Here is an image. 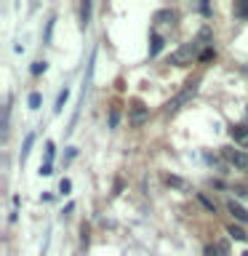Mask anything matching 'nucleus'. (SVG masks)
Returning <instances> with one entry per match:
<instances>
[{
    "instance_id": "nucleus-1",
    "label": "nucleus",
    "mask_w": 248,
    "mask_h": 256,
    "mask_svg": "<svg viewBox=\"0 0 248 256\" xmlns=\"http://www.w3.org/2000/svg\"><path fill=\"white\" fill-rule=\"evenodd\" d=\"M224 160L232 166V168H238V171H248V155L246 152H240V150H232V147H224Z\"/></svg>"
},
{
    "instance_id": "nucleus-2",
    "label": "nucleus",
    "mask_w": 248,
    "mask_h": 256,
    "mask_svg": "<svg viewBox=\"0 0 248 256\" xmlns=\"http://www.w3.org/2000/svg\"><path fill=\"white\" fill-rule=\"evenodd\" d=\"M192 56H195V46H184L176 54H171V64L176 67H184V64H192Z\"/></svg>"
},
{
    "instance_id": "nucleus-3",
    "label": "nucleus",
    "mask_w": 248,
    "mask_h": 256,
    "mask_svg": "<svg viewBox=\"0 0 248 256\" xmlns=\"http://www.w3.org/2000/svg\"><path fill=\"white\" fill-rule=\"evenodd\" d=\"M230 134H232V139H235L240 147L248 150V126H232Z\"/></svg>"
},
{
    "instance_id": "nucleus-4",
    "label": "nucleus",
    "mask_w": 248,
    "mask_h": 256,
    "mask_svg": "<svg viewBox=\"0 0 248 256\" xmlns=\"http://www.w3.org/2000/svg\"><path fill=\"white\" fill-rule=\"evenodd\" d=\"M227 211L235 216L238 222H248V211H246V208L240 206V203H235V200H227Z\"/></svg>"
},
{
    "instance_id": "nucleus-5",
    "label": "nucleus",
    "mask_w": 248,
    "mask_h": 256,
    "mask_svg": "<svg viewBox=\"0 0 248 256\" xmlns=\"http://www.w3.org/2000/svg\"><path fill=\"white\" fill-rule=\"evenodd\" d=\"M166 184H168V187H179V190H190V184L184 182V179H179V176H166Z\"/></svg>"
},
{
    "instance_id": "nucleus-6",
    "label": "nucleus",
    "mask_w": 248,
    "mask_h": 256,
    "mask_svg": "<svg viewBox=\"0 0 248 256\" xmlns=\"http://www.w3.org/2000/svg\"><path fill=\"white\" fill-rule=\"evenodd\" d=\"M160 51H163V38L155 35V38H152V46H150V56H158Z\"/></svg>"
},
{
    "instance_id": "nucleus-7",
    "label": "nucleus",
    "mask_w": 248,
    "mask_h": 256,
    "mask_svg": "<svg viewBox=\"0 0 248 256\" xmlns=\"http://www.w3.org/2000/svg\"><path fill=\"white\" fill-rule=\"evenodd\" d=\"M227 232H230V235L235 238V240H248V235H246V230H243V227H235V224H230V230H227Z\"/></svg>"
},
{
    "instance_id": "nucleus-8",
    "label": "nucleus",
    "mask_w": 248,
    "mask_h": 256,
    "mask_svg": "<svg viewBox=\"0 0 248 256\" xmlns=\"http://www.w3.org/2000/svg\"><path fill=\"white\" fill-rule=\"evenodd\" d=\"M155 19H158V22H166V24H174L176 16H174V11H160V14L155 16Z\"/></svg>"
},
{
    "instance_id": "nucleus-9",
    "label": "nucleus",
    "mask_w": 248,
    "mask_h": 256,
    "mask_svg": "<svg viewBox=\"0 0 248 256\" xmlns=\"http://www.w3.org/2000/svg\"><path fill=\"white\" fill-rule=\"evenodd\" d=\"M67 96H70V91H67V88H64V91L59 94V99H56V107H54V112H62L64 102H67Z\"/></svg>"
},
{
    "instance_id": "nucleus-10",
    "label": "nucleus",
    "mask_w": 248,
    "mask_h": 256,
    "mask_svg": "<svg viewBox=\"0 0 248 256\" xmlns=\"http://www.w3.org/2000/svg\"><path fill=\"white\" fill-rule=\"evenodd\" d=\"M43 70H46V62H35V64H32V75H40Z\"/></svg>"
},
{
    "instance_id": "nucleus-11",
    "label": "nucleus",
    "mask_w": 248,
    "mask_h": 256,
    "mask_svg": "<svg viewBox=\"0 0 248 256\" xmlns=\"http://www.w3.org/2000/svg\"><path fill=\"white\" fill-rule=\"evenodd\" d=\"M206 256H222V248H216V246H208V248H206Z\"/></svg>"
},
{
    "instance_id": "nucleus-12",
    "label": "nucleus",
    "mask_w": 248,
    "mask_h": 256,
    "mask_svg": "<svg viewBox=\"0 0 248 256\" xmlns=\"http://www.w3.org/2000/svg\"><path fill=\"white\" fill-rule=\"evenodd\" d=\"M70 190H72V184H70V179H62V184H59V192H64V195H67Z\"/></svg>"
},
{
    "instance_id": "nucleus-13",
    "label": "nucleus",
    "mask_w": 248,
    "mask_h": 256,
    "mask_svg": "<svg viewBox=\"0 0 248 256\" xmlns=\"http://www.w3.org/2000/svg\"><path fill=\"white\" fill-rule=\"evenodd\" d=\"M200 203H203V206L208 208V211H216V206H214V203H211V200H208L206 195H200Z\"/></svg>"
},
{
    "instance_id": "nucleus-14",
    "label": "nucleus",
    "mask_w": 248,
    "mask_h": 256,
    "mask_svg": "<svg viewBox=\"0 0 248 256\" xmlns=\"http://www.w3.org/2000/svg\"><path fill=\"white\" fill-rule=\"evenodd\" d=\"M134 107H136V110H134V120H142V118H144V110H142V104H134Z\"/></svg>"
},
{
    "instance_id": "nucleus-15",
    "label": "nucleus",
    "mask_w": 248,
    "mask_h": 256,
    "mask_svg": "<svg viewBox=\"0 0 248 256\" xmlns=\"http://www.w3.org/2000/svg\"><path fill=\"white\" fill-rule=\"evenodd\" d=\"M38 104H40V96H38V94H32V96H30V107H32V110H38Z\"/></svg>"
},
{
    "instance_id": "nucleus-16",
    "label": "nucleus",
    "mask_w": 248,
    "mask_h": 256,
    "mask_svg": "<svg viewBox=\"0 0 248 256\" xmlns=\"http://www.w3.org/2000/svg\"><path fill=\"white\" fill-rule=\"evenodd\" d=\"M238 14H240V16H248V3H240V6H238Z\"/></svg>"
},
{
    "instance_id": "nucleus-17",
    "label": "nucleus",
    "mask_w": 248,
    "mask_h": 256,
    "mask_svg": "<svg viewBox=\"0 0 248 256\" xmlns=\"http://www.w3.org/2000/svg\"><path fill=\"white\" fill-rule=\"evenodd\" d=\"M211 56H214V51H203V54H200V59H203V62H208Z\"/></svg>"
},
{
    "instance_id": "nucleus-18",
    "label": "nucleus",
    "mask_w": 248,
    "mask_h": 256,
    "mask_svg": "<svg viewBox=\"0 0 248 256\" xmlns=\"http://www.w3.org/2000/svg\"><path fill=\"white\" fill-rule=\"evenodd\" d=\"M243 256H248V251H246V254H243Z\"/></svg>"
}]
</instances>
